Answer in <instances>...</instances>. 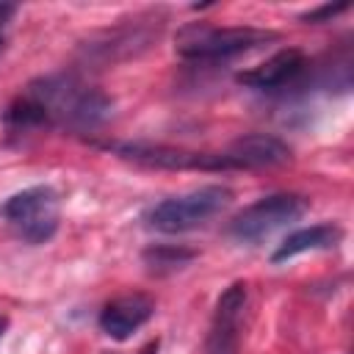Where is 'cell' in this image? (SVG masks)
Returning <instances> with one entry per match:
<instances>
[{
  "label": "cell",
  "mask_w": 354,
  "mask_h": 354,
  "mask_svg": "<svg viewBox=\"0 0 354 354\" xmlns=\"http://www.w3.org/2000/svg\"><path fill=\"white\" fill-rule=\"evenodd\" d=\"M47 116V122L58 119L69 127H97L108 113H111V100L97 91L86 88L72 77H44L33 83L25 91Z\"/></svg>",
  "instance_id": "cell-1"
},
{
  "label": "cell",
  "mask_w": 354,
  "mask_h": 354,
  "mask_svg": "<svg viewBox=\"0 0 354 354\" xmlns=\"http://www.w3.org/2000/svg\"><path fill=\"white\" fill-rule=\"evenodd\" d=\"M232 194L224 185H205L171 199L158 202L147 213V224L158 232H188L194 227H202L216 213H221L230 205Z\"/></svg>",
  "instance_id": "cell-2"
},
{
  "label": "cell",
  "mask_w": 354,
  "mask_h": 354,
  "mask_svg": "<svg viewBox=\"0 0 354 354\" xmlns=\"http://www.w3.org/2000/svg\"><path fill=\"white\" fill-rule=\"evenodd\" d=\"M277 39L271 30L257 28H210V25H188L177 33V53L194 61H216L246 53L263 41Z\"/></svg>",
  "instance_id": "cell-3"
},
{
  "label": "cell",
  "mask_w": 354,
  "mask_h": 354,
  "mask_svg": "<svg viewBox=\"0 0 354 354\" xmlns=\"http://www.w3.org/2000/svg\"><path fill=\"white\" fill-rule=\"evenodd\" d=\"M0 216L28 243H44L58 227V194L50 185H33L8 196Z\"/></svg>",
  "instance_id": "cell-4"
},
{
  "label": "cell",
  "mask_w": 354,
  "mask_h": 354,
  "mask_svg": "<svg viewBox=\"0 0 354 354\" xmlns=\"http://www.w3.org/2000/svg\"><path fill=\"white\" fill-rule=\"evenodd\" d=\"M307 210V202L296 194H271V196H263L257 199L254 205L243 207L232 224H230V232L238 238V241H263L268 238L274 230L296 221L301 213Z\"/></svg>",
  "instance_id": "cell-5"
},
{
  "label": "cell",
  "mask_w": 354,
  "mask_h": 354,
  "mask_svg": "<svg viewBox=\"0 0 354 354\" xmlns=\"http://www.w3.org/2000/svg\"><path fill=\"white\" fill-rule=\"evenodd\" d=\"M124 158L147 163V166H160V169H232L230 158L224 152H191V149H174V147H144V144H124L116 147Z\"/></svg>",
  "instance_id": "cell-6"
},
{
  "label": "cell",
  "mask_w": 354,
  "mask_h": 354,
  "mask_svg": "<svg viewBox=\"0 0 354 354\" xmlns=\"http://www.w3.org/2000/svg\"><path fill=\"white\" fill-rule=\"evenodd\" d=\"M243 307H246V285L235 282L221 293L216 304V315L207 337V354H235Z\"/></svg>",
  "instance_id": "cell-7"
},
{
  "label": "cell",
  "mask_w": 354,
  "mask_h": 354,
  "mask_svg": "<svg viewBox=\"0 0 354 354\" xmlns=\"http://www.w3.org/2000/svg\"><path fill=\"white\" fill-rule=\"evenodd\" d=\"M155 313V301L144 293H124L108 301L100 313V326L108 337L124 340L130 337L138 326H144Z\"/></svg>",
  "instance_id": "cell-8"
},
{
  "label": "cell",
  "mask_w": 354,
  "mask_h": 354,
  "mask_svg": "<svg viewBox=\"0 0 354 354\" xmlns=\"http://www.w3.org/2000/svg\"><path fill=\"white\" fill-rule=\"evenodd\" d=\"M224 155L230 158L232 169H263V166H277L282 160H288L290 149L266 133H254V136H243L238 141H232Z\"/></svg>",
  "instance_id": "cell-9"
},
{
  "label": "cell",
  "mask_w": 354,
  "mask_h": 354,
  "mask_svg": "<svg viewBox=\"0 0 354 354\" xmlns=\"http://www.w3.org/2000/svg\"><path fill=\"white\" fill-rule=\"evenodd\" d=\"M301 69H304L301 50L288 47V50H279L271 58H266L260 66H254L249 72H241L238 75V83H243L249 88H279L288 80H293Z\"/></svg>",
  "instance_id": "cell-10"
},
{
  "label": "cell",
  "mask_w": 354,
  "mask_h": 354,
  "mask_svg": "<svg viewBox=\"0 0 354 354\" xmlns=\"http://www.w3.org/2000/svg\"><path fill=\"white\" fill-rule=\"evenodd\" d=\"M340 238H343V230H340V227H335V224H313V227H304V230L290 232V235L279 243V249L274 252L271 260H274V263H282V260L296 257V254H301V252L329 249V246H335Z\"/></svg>",
  "instance_id": "cell-11"
},
{
  "label": "cell",
  "mask_w": 354,
  "mask_h": 354,
  "mask_svg": "<svg viewBox=\"0 0 354 354\" xmlns=\"http://www.w3.org/2000/svg\"><path fill=\"white\" fill-rule=\"evenodd\" d=\"M144 257H147V263H152V268H180L183 263H188V260L194 257V252L158 246V249H149Z\"/></svg>",
  "instance_id": "cell-12"
},
{
  "label": "cell",
  "mask_w": 354,
  "mask_h": 354,
  "mask_svg": "<svg viewBox=\"0 0 354 354\" xmlns=\"http://www.w3.org/2000/svg\"><path fill=\"white\" fill-rule=\"evenodd\" d=\"M346 8H348V3H337V6H321V8H315V11L301 14V19H304V22H324V19H332L335 14H343Z\"/></svg>",
  "instance_id": "cell-13"
},
{
  "label": "cell",
  "mask_w": 354,
  "mask_h": 354,
  "mask_svg": "<svg viewBox=\"0 0 354 354\" xmlns=\"http://www.w3.org/2000/svg\"><path fill=\"white\" fill-rule=\"evenodd\" d=\"M14 14V6H6V3H0V53H3V41H6V36H3V28H6V22H8V17Z\"/></svg>",
  "instance_id": "cell-14"
},
{
  "label": "cell",
  "mask_w": 354,
  "mask_h": 354,
  "mask_svg": "<svg viewBox=\"0 0 354 354\" xmlns=\"http://www.w3.org/2000/svg\"><path fill=\"white\" fill-rule=\"evenodd\" d=\"M141 354H158V340H152V343H147V346L141 348Z\"/></svg>",
  "instance_id": "cell-15"
},
{
  "label": "cell",
  "mask_w": 354,
  "mask_h": 354,
  "mask_svg": "<svg viewBox=\"0 0 354 354\" xmlns=\"http://www.w3.org/2000/svg\"><path fill=\"white\" fill-rule=\"evenodd\" d=\"M6 329H8V318H6V315H0V337L6 335Z\"/></svg>",
  "instance_id": "cell-16"
}]
</instances>
